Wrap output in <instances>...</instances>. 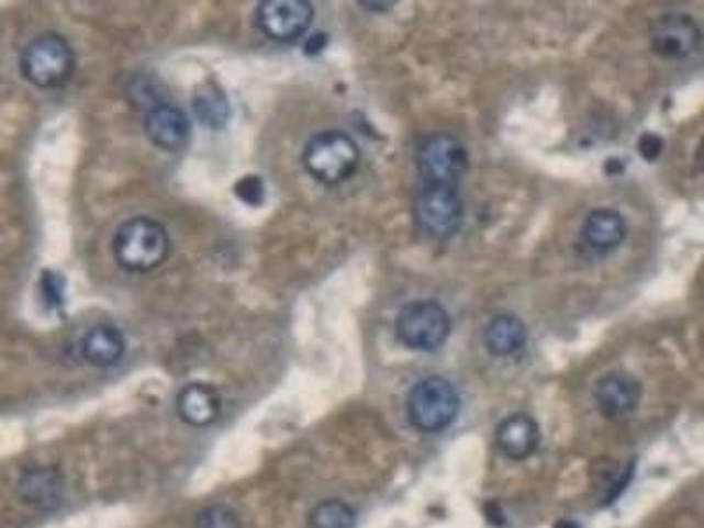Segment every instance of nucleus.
<instances>
[{"label":"nucleus","instance_id":"1","mask_svg":"<svg viewBox=\"0 0 704 528\" xmlns=\"http://www.w3.org/2000/svg\"><path fill=\"white\" fill-rule=\"evenodd\" d=\"M113 254L124 270L148 273L168 259V232L154 218H128L127 223L116 229Z\"/></svg>","mask_w":704,"mask_h":528},{"label":"nucleus","instance_id":"2","mask_svg":"<svg viewBox=\"0 0 704 528\" xmlns=\"http://www.w3.org/2000/svg\"><path fill=\"white\" fill-rule=\"evenodd\" d=\"M461 398L457 386L446 378L421 379L409 391L405 413L409 422L423 434H439L451 427L460 414Z\"/></svg>","mask_w":704,"mask_h":528},{"label":"nucleus","instance_id":"3","mask_svg":"<svg viewBox=\"0 0 704 528\" xmlns=\"http://www.w3.org/2000/svg\"><path fill=\"white\" fill-rule=\"evenodd\" d=\"M302 160L306 173L314 180L324 186H338L355 177L361 150L344 131H324L309 139Z\"/></svg>","mask_w":704,"mask_h":528},{"label":"nucleus","instance_id":"4","mask_svg":"<svg viewBox=\"0 0 704 528\" xmlns=\"http://www.w3.org/2000/svg\"><path fill=\"white\" fill-rule=\"evenodd\" d=\"M414 159L421 186L460 187L469 169L466 145L448 133L426 136L417 145Z\"/></svg>","mask_w":704,"mask_h":528},{"label":"nucleus","instance_id":"5","mask_svg":"<svg viewBox=\"0 0 704 528\" xmlns=\"http://www.w3.org/2000/svg\"><path fill=\"white\" fill-rule=\"evenodd\" d=\"M22 75L37 89H58L75 71V52L58 34H43L23 49Z\"/></svg>","mask_w":704,"mask_h":528},{"label":"nucleus","instance_id":"6","mask_svg":"<svg viewBox=\"0 0 704 528\" xmlns=\"http://www.w3.org/2000/svg\"><path fill=\"white\" fill-rule=\"evenodd\" d=\"M394 329L403 346L431 352L439 349L451 335V317L439 302L416 300L400 308Z\"/></svg>","mask_w":704,"mask_h":528},{"label":"nucleus","instance_id":"7","mask_svg":"<svg viewBox=\"0 0 704 528\" xmlns=\"http://www.w3.org/2000/svg\"><path fill=\"white\" fill-rule=\"evenodd\" d=\"M466 206L460 187L420 186L414 200V218L421 232L435 240L457 235L463 223Z\"/></svg>","mask_w":704,"mask_h":528},{"label":"nucleus","instance_id":"8","mask_svg":"<svg viewBox=\"0 0 704 528\" xmlns=\"http://www.w3.org/2000/svg\"><path fill=\"white\" fill-rule=\"evenodd\" d=\"M256 16L266 37L289 43L311 29L314 8L306 0H265L257 8Z\"/></svg>","mask_w":704,"mask_h":528},{"label":"nucleus","instance_id":"9","mask_svg":"<svg viewBox=\"0 0 704 528\" xmlns=\"http://www.w3.org/2000/svg\"><path fill=\"white\" fill-rule=\"evenodd\" d=\"M651 49L666 60L691 57L701 45V29L692 16L671 13L660 16L651 27Z\"/></svg>","mask_w":704,"mask_h":528},{"label":"nucleus","instance_id":"10","mask_svg":"<svg viewBox=\"0 0 704 528\" xmlns=\"http://www.w3.org/2000/svg\"><path fill=\"white\" fill-rule=\"evenodd\" d=\"M145 131L156 147L177 151L186 147L189 142L191 121L182 108L169 102H159L148 110L145 116Z\"/></svg>","mask_w":704,"mask_h":528},{"label":"nucleus","instance_id":"11","mask_svg":"<svg viewBox=\"0 0 704 528\" xmlns=\"http://www.w3.org/2000/svg\"><path fill=\"white\" fill-rule=\"evenodd\" d=\"M641 395L638 379L622 372L607 373L599 379L594 393L599 411L610 419H618L633 413L638 407Z\"/></svg>","mask_w":704,"mask_h":528},{"label":"nucleus","instance_id":"12","mask_svg":"<svg viewBox=\"0 0 704 528\" xmlns=\"http://www.w3.org/2000/svg\"><path fill=\"white\" fill-rule=\"evenodd\" d=\"M16 490L34 509L55 510L64 501V478L52 467H37L22 474Z\"/></svg>","mask_w":704,"mask_h":528},{"label":"nucleus","instance_id":"13","mask_svg":"<svg viewBox=\"0 0 704 528\" xmlns=\"http://www.w3.org/2000/svg\"><path fill=\"white\" fill-rule=\"evenodd\" d=\"M495 442L504 457L511 460H527L536 453L540 442V431L536 419L527 414H513L505 417L496 427Z\"/></svg>","mask_w":704,"mask_h":528},{"label":"nucleus","instance_id":"14","mask_svg":"<svg viewBox=\"0 0 704 528\" xmlns=\"http://www.w3.org/2000/svg\"><path fill=\"white\" fill-rule=\"evenodd\" d=\"M222 402L217 391L206 384H189L177 396V413L186 425L206 428L221 416Z\"/></svg>","mask_w":704,"mask_h":528},{"label":"nucleus","instance_id":"15","mask_svg":"<svg viewBox=\"0 0 704 528\" xmlns=\"http://www.w3.org/2000/svg\"><path fill=\"white\" fill-rule=\"evenodd\" d=\"M80 349L87 363L98 369H110L124 358L125 338L115 326H93L81 338Z\"/></svg>","mask_w":704,"mask_h":528},{"label":"nucleus","instance_id":"16","mask_svg":"<svg viewBox=\"0 0 704 528\" xmlns=\"http://www.w3.org/2000/svg\"><path fill=\"white\" fill-rule=\"evenodd\" d=\"M629 232L627 221L621 212L612 209L594 210L583 224V238L586 245L599 252L616 249L624 244Z\"/></svg>","mask_w":704,"mask_h":528},{"label":"nucleus","instance_id":"17","mask_svg":"<svg viewBox=\"0 0 704 528\" xmlns=\"http://www.w3.org/2000/svg\"><path fill=\"white\" fill-rule=\"evenodd\" d=\"M527 337V326L519 317L513 314L496 315L484 329V346L493 356L505 358L522 351Z\"/></svg>","mask_w":704,"mask_h":528},{"label":"nucleus","instance_id":"18","mask_svg":"<svg viewBox=\"0 0 704 528\" xmlns=\"http://www.w3.org/2000/svg\"><path fill=\"white\" fill-rule=\"evenodd\" d=\"M195 116L210 130H222L230 121V101L215 83H203L192 99Z\"/></svg>","mask_w":704,"mask_h":528},{"label":"nucleus","instance_id":"19","mask_svg":"<svg viewBox=\"0 0 704 528\" xmlns=\"http://www.w3.org/2000/svg\"><path fill=\"white\" fill-rule=\"evenodd\" d=\"M356 510L338 498L323 501L309 513V528H355Z\"/></svg>","mask_w":704,"mask_h":528},{"label":"nucleus","instance_id":"20","mask_svg":"<svg viewBox=\"0 0 704 528\" xmlns=\"http://www.w3.org/2000/svg\"><path fill=\"white\" fill-rule=\"evenodd\" d=\"M194 528H244V525L231 507L210 506L198 515Z\"/></svg>","mask_w":704,"mask_h":528},{"label":"nucleus","instance_id":"21","mask_svg":"<svg viewBox=\"0 0 704 528\" xmlns=\"http://www.w3.org/2000/svg\"><path fill=\"white\" fill-rule=\"evenodd\" d=\"M235 194L238 195L239 200L244 201L245 204L259 206V204L265 201V183H262L261 178H257L256 175H247V177L242 178V180L236 183Z\"/></svg>","mask_w":704,"mask_h":528},{"label":"nucleus","instance_id":"22","mask_svg":"<svg viewBox=\"0 0 704 528\" xmlns=\"http://www.w3.org/2000/svg\"><path fill=\"white\" fill-rule=\"evenodd\" d=\"M41 291L45 294V300L48 305L54 306V308L63 305L64 280L63 277H58V273L46 271L43 279H41Z\"/></svg>","mask_w":704,"mask_h":528},{"label":"nucleus","instance_id":"23","mask_svg":"<svg viewBox=\"0 0 704 528\" xmlns=\"http://www.w3.org/2000/svg\"><path fill=\"white\" fill-rule=\"evenodd\" d=\"M639 156L645 160L659 159L660 154L664 150V142L657 134H642L638 142Z\"/></svg>","mask_w":704,"mask_h":528},{"label":"nucleus","instance_id":"24","mask_svg":"<svg viewBox=\"0 0 704 528\" xmlns=\"http://www.w3.org/2000/svg\"><path fill=\"white\" fill-rule=\"evenodd\" d=\"M326 43H328L326 34H323V32H315V34H312V36L306 40L305 52L309 55L321 54L324 46H326Z\"/></svg>","mask_w":704,"mask_h":528},{"label":"nucleus","instance_id":"25","mask_svg":"<svg viewBox=\"0 0 704 528\" xmlns=\"http://www.w3.org/2000/svg\"><path fill=\"white\" fill-rule=\"evenodd\" d=\"M555 528H581L580 525L577 524V521H572V519H560L557 525H555Z\"/></svg>","mask_w":704,"mask_h":528}]
</instances>
